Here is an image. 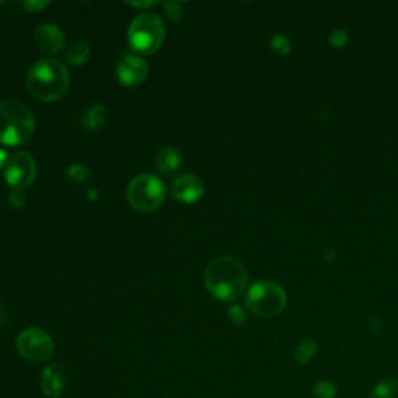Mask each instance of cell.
I'll return each mask as SVG.
<instances>
[{"mask_svg": "<svg viewBox=\"0 0 398 398\" xmlns=\"http://www.w3.org/2000/svg\"><path fill=\"white\" fill-rule=\"evenodd\" d=\"M329 42L333 48H344L349 44V34L343 28H336L329 36Z\"/></svg>", "mask_w": 398, "mask_h": 398, "instance_id": "21", "label": "cell"}, {"mask_svg": "<svg viewBox=\"0 0 398 398\" xmlns=\"http://www.w3.org/2000/svg\"><path fill=\"white\" fill-rule=\"evenodd\" d=\"M91 58V46L83 39L75 41L74 44H70L67 52H66V61L70 66H83L89 61Z\"/></svg>", "mask_w": 398, "mask_h": 398, "instance_id": "15", "label": "cell"}, {"mask_svg": "<svg viewBox=\"0 0 398 398\" xmlns=\"http://www.w3.org/2000/svg\"><path fill=\"white\" fill-rule=\"evenodd\" d=\"M129 6H134V8H151V6H156L157 2H128Z\"/></svg>", "mask_w": 398, "mask_h": 398, "instance_id": "27", "label": "cell"}, {"mask_svg": "<svg viewBox=\"0 0 398 398\" xmlns=\"http://www.w3.org/2000/svg\"><path fill=\"white\" fill-rule=\"evenodd\" d=\"M11 204L14 206V207H18V206H22L24 202H25V197L22 194V192H18V190H14L13 193H11Z\"/></svg>", "mask_w": 398, "mask_h": 398, "instance_id": "26", "label": "cell"}, {"mask_svg": "<svg viewBox=\"0 0 398 398\" xmlns=\"http://www.w3.org/2000/svg\"><path fill=\"white\" fill-rule=\"evenodd\" d=\"M18 353L28 363L41 364L53 354V341L42 329H27L16 339Z\"/></svg>", "mask_w": 398, "mask_h": 398, "instance_id": "7", "label": "cell"}, {"mask_svg": "<svg viewBox=\"0 0 398 398\" xmlns=\"http://www.w3.org/2000/svg\"><path fill=\"white\" fill-rule=\"evenodd\" d=\"M165 185L159 178L150 173L135 176L126 188V199L134 211L150 213L164 204Z\"/></svg>", "mask_w": 398, "mask_h": 398, "instance_id": "6", "label": "cell"}, {"mask_svg": "<svg viewBox=\"0 0 398 398\" xmlns=\"http://www.w3.org/2000/svg\"><path fill=\"white\" fill-rule=\"evenodd\" d=\"M148 64L142 56L126 55L115 67V77L125 88H137L148 78Z\"/></svg>", "mask_w": 398, "mask_h": 398, "instance_id": "9", "label": "cell"}, {"mask_svg": "<svg viewBox=\"0 0 398 398\" xmlns=\"http://www.w3.org/2000/svg\"><path fill=\"white\" fill-rule=\"evenodd\" d=\"M317 349H319V347H317V343L314 341L313 338L303 339V341L298 347H296L294 361L299 364L310 363V361L316 357Z\"/></svg>", "mask_w": 398, "mask_h": 398, "instance_id": "16", "label": "cell"}, {"mask_svg": "<svg viewBox=\"0 0 398 398\" xmlns=\"http://www.w3.org/2000/svg\"><path fill=\"white\" fill-rule=\"evenodd\" d=\"M286 302V291L272 280H258L246 293V305L252 314L262 319L279 316L285 310Z\"/></svg>", "mask_w": 398, "mask_h": 398, "instance_id": "5", "label": "cell"}, {"mask_svg": "<svg viewBox=\"0 0 398 398\" xmlns=\"http://www.w3.org/2000/svg\"><path fill=\"white\" fill-rule=\"evenodd\" d=\"M204 192V183H202V179L197 175L179 176L178 179H175V183L171 184L173 198L179 202H184V204H194V202H198Z\"/></svg>", "mask_w": 398, "mask_h": 398, "instance_id": "10", "label": "cell"}, {"mask_svg": "<svg viewBox=\"0 0 398 398\" xmlns=\"http://www.w3.org/2000/svg\"><path fill=\"white\" fill-rule=\"evenodd\" d=\"M110 117V111L103 105L92 106L91 110L84 114L83 117V126L88 129V131H97V129L103 128L105 123Z\"/></svg>", "mask_w": 398, "mask_h": 398, "instance_id": "14", "label": "cell"}, {"mask_svg": "<svg viewBox=\"0 0 398 398\" xmlns=\"http://www.w3.org/2000/svg\"><path fill=\"white\" fill-rule=\"evenodd\" d=\"M207 291L221 302H234L248 286V271L234 257H218L207 265L204 272Z\"/></svg>", "mask_w": 398, "mask_h": 398, "instance_id": "1", "label": "cell"}, {"mask_svg": "<svg viewBox=\"0 0 398 398\" xmlns=\"http://www.w3.org/2000/svg\"><path fill=\"white\" fill-rule=\"evenodd\" d=\"M335 256H336V252H335V251H330V252H329V254H327V256H325V260H331V258H333V257H335Z\"/></svg>", "mask_w": 398, "mask_h": 398, "instance_id": "29", "label": "cell"}, {"mask_svg": "<svg viewBox=\"0 0 398 398\" xmlns=\"http://www.w3.org/2000/svg\"><path fill=\"white\" fill-rule=\"evenodd\" d=\"M367 325H369V330H371V333H373V335H381V333L385 331V324H383L380 317H376V316L369 317Z\"/></svg>", "mask_w": 398, "mask_h": 398, "instance_id": "25", "label": "cell"}, {"mask_svg": "<svg viewBox=\"0 0 398 398\" xmlns=\"http://www.w3.org/2000/svg\"><path fill=\"white\" fill-rule=\"evenodd\" d=\"M34 134V117L28 106L19 100L0 101V143L5 147H19Z\"/></svg>", "mask_w": 398, "mask_h": 398, "instance_id": "3", "label": "cell"}, {"mask_svg": "<svg viewBox=\"0 0 398 398\" xmlns=\"http://www.w3.org/2000/svg\"><path fill=\"white\" fill-rule=\"evenodd\" d=\"M67 178L72 180V183L86 184L91 179V170L86 165L75 164L67 170Z\"/></svg>", "mask_w": 398, "mask_h": 398, "instance_id": "20", "label": "cell"}, {"mask_svg": "<svg viewBox=\"0 0 398 398\" xmlns=\"http://www.w3.org/2000/svg\"><path fill=\"white\" fill-rule=\"evenodd\" d=\"M34 44L38 47L42 53L46 55H55L58 52H61L66 44V39H64V33L61 32V28L55 24H41L34 30Z\"/></svg>", "mask_w": 398, "mask_h": 398, "instance_id": "11", "label": "cell"}, {"mask_svg": "<svg viewBox=\"0 0 398 398\" xmlns=\"http://www.w3.org/2000/svg\"><path fill=\"white\" fill-rule=\"evenodd\" d=\"M229 319L237 327H241V325L246 322V311L240 307V305H232L229 308Z\"/></svg>", "mask_w": 398, "mask_h": 398, "instance_id": "23", "label": "cell"}, {"mask_svg": "<svg viewBox=\"0 0 398 398\" xmlns=\"http://www.w3.org/2000/svg\"><path fill=\"white\" fill-rule=\"evenodd\" d=\"M183 164V154L176 147H165L156 154V165L162 175H175Z\"/></svg>", "mask_w": 398, "mask_h": 398, "instance_id": "13", "label": "cell"}, {"mask_svg": "<svg viewBox=\"0 0 398 398\" xmlns=\"http://www.w3.org/2000/svg\"><path fill=\"white\" fill-rule=\"evenodd\" d=\"M89 198H91V201H95V198H97V193H95V192H92V190H89Z\"/></svg>", "mask_w": 398, "mask_h": 398, "instance_id": "30", "label": "cell"}, {"mask_svg": "<svg viewBox=\"0 0 398 398\" xmlns=\"http://www.w3.org/2000/svg\"><path fill=\"white\" fill-rule=\"evenodd\" d=\"M398 392V383L395 378L380 380L373 386L369 398H395Z\"/></svg>", "mask_w": 398, "mask_h": 398, "instance_id": "17", "label": "cell"}, {"mask_svg": "<svg viewBox=\"0 0 398 398\" xmlns=\"http://www.w3.org/2000/svg\"><path fill=\"white\" fill-rule=\"evenodd\" d=\"M166 14H168V18L173 20V22H178V20L183 18V13H184V4L180 2H166L164 4Z\"/></svg>", "mask_w": 398, "mask_h": 398, "instance_id": "22", "label": "cell"}, {"mask_svg": "<svg viewBox=\"0 0 398 398\" xmlns=\"http://www.w3.org/2000/svg\"><path fill=\"white\" fill-rule=\"evenodd\" d=\"M8 154H6L5 150H0V168H5L6 162H8Z\"/></svg>", "mask_w": 398, "mask_h": 398, "instance_id": "28", "label": "cell"}, {"mask_svg": "<svg viewBox=\"0 0 398 398\" xmlns=\"http://www.w3.org/2000/svg\"><path fill=\"white\" fill-rule=\"evenodd\" d=\"M69 86L70 77L67 67L52 58L36 61L27 74L28 92L44 103L61 100L67 93Z\"/></svg>", "mask_w": 398, "mask_h": 398, "instance_id": "2", "label": "cell"}, {"mask_svg": "<svg viewBox=\"0 0 398 398\" xmlns=\"http://www.w3.org/2000/svg\"><path fill=\"white\" fill-rule=\"evenodd\" d=\"M270 47L274 53H277L280 56H286L291 53L293 42L285 34H274L270 39Z\"/></svg>", "mask_w": 398, "mask_h": 398, "instance_id": "18", "label": "cell"}, {"mask_svg": "<svg viewBox=\"0 0 398 398\" xmlns=\"http://www.w3.org/2000/svg\"><path fill=\"white\" fill-rule=\"evenodd\" d=\"M313 394L316 398H335L338 395V386L329 380H321L313 386Z\"/></svg>", "mask_w": 398, "mask_h": 398, "instance_id": "19", "label": "cell"}, {"mask_svg": "<svg viewBox=\"0 0 398 398\" xmlns=\"http://www.w3.org/2000/svg\"><path fill=\"white\" fill-rule=\"evenodd\" d=\"M4 173L6 184L13 190L22 192L34 183L38 166H36L34 159L30 153H27V151H16V153H13L8 157Z\"/></svg>", "mask_w": 398, "mask_h": 398, "instance_id": "8", "label": "cell"}, {"mask_svg": "<svg viewBox=\"0 0 398 398\" xmlns=\"http://www.w3.org/2000/svg\"><path fill=\"white\" fill-rule=\"evenodd\" d=\"M50 5V2H36V0H27V2H22V8L27 13H38L41 10L47 8Z\"/></svg>", "mask_w": 398, "mask_h": 398, "instance_id": "24", "label": "cell"}, {"mask_svg": "<svg viewBox=\"0 0 398 398\" xmlns=\"http://www.w3.org/2000/svg\"><path fill=\"white\" fill-rule=\"evenodd\" d=\"M165 25L161 16L154 13H142L128 28V42L134 52L153 55L165 41Z\"/></svg>", "mask_w": 398, "mask_h": 398, "instance_id": "4", "label": "cell"}, {"mask_svg": "<svg viewBox=\"0 0 398 398\" xmlns=\"http://www.w3.org/2000/svg\"><path fill=\"white\" fill-rule=\"evenodd\" d=\"M67 376L61 366L50 364L42 371V392L47 397H61L66 389Z\"/></svg>", "mask_w": 398, "mask_h": 398, "instance_id": "12", "label": "cell"}]
</instances>
